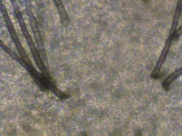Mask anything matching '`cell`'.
Wrapping results in <instances>:
<instances>
[{"label": "cell", "instance_id": "6da1fadb", "mask_svg": "<svg viewBox=\"0 0 182 136\" xmlns=\"http://www.w3.org/2000/svg\"><path fill=\"white\" fill-rule=\"evenodd\" d=\"M57 8L58 12H59V16H60V21H61L62 24V26H65V27L67 26L69 24L70 20L69 18V16L67 15V13L65 10L64 5L61 3L60 5H58Z\"/></svg>", "mask_w": 182, "mask_h": 136}, {"label": "cell", "instance_id": "7a4b0ae2", "mask_svg": "<svg viewBox=\"0 0 182 136\" xmlns=\"http://www.w3.org/2000/svg\"><path fill=\"white\" fill-rule=\"evenodd\" d=\"M30 25H31V27L33 30L34 32H37L39 31L38 29V26H37V21L34 18V16L33 15H30Z\"/></svg>", "mask_w": 182, "mask_h": 136}, {"label": "cell", "instance_id": "3957f363", "mask_svg": "<svg viewBox=\"0 0 182 136\" xmlns=\"http://www.w3.org/2000/svg\"><path fill=\"white\" fill-rule=\"evenodd\" d=\"M54 1H55V2L56 5H57V6L61 4V1H60V0H54Z\"/></svg>", "mask_w": 182, "mask_h": 136}]
</instances>
